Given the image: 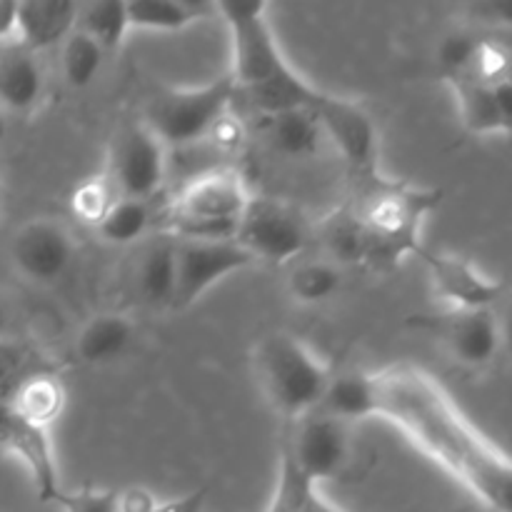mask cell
Here are the masks:
<instances>
[{
	"instance_id": "1",
	"label": "cell",
	"mask_w": 512,
	"mask_h": 512,
	"mask_svg": "<svg viewBox=\"0 0 512 512\" xmlns=\"http://www.w3.org/2000/svg\"><path fill=\"white\" fill-rule=\"evenodd\" d=\"M373 418L388 420L488 512H510V458L430 370L393 363L370 373Z\"/></svg>"
},
{
	"instance_id": "2",
	"label": "cell",
	"mask_w": 512,
	"mask_h": 512,
	"mask_svg": "<svg viewBox=\"0 0 512 512\" xmlns=\"http://www.w3.org/2000/svg\"><path fill=\"white\" fill-rule=\"evenodd\" d=\"M443 203L438 188H425L410 180H398L378 170L370 178L358 180L353 213L368 238V268L395 270L408 255L418 258L420 235L425 220Z\"/></svg>"
},
{
	"instance_id": "3",
	"label": "cell",
	"mask_w": 512,
	"mask_h": 512,
	"mask_svg": "<svg viewBox=\"0 0 512 512\" xmlns=\"http://www.w3.org/2000/svg\"><path fill=\"white\" fill-rule=\"evenodd\" d=\"M253 368L265 400L285 425L318 410L333 380L328 365L303 340L285 330H273L258 340Z\"/></svg>"
},
{
	"instance_id": "4",
	"label": "cell",
	"mask_w": 512,
	"mask_h": 512,
	"mask_svg": "<svg viewBox=\"0 0 512 512\" xmlns=\"http://www.w3.org/2000/svg\"><path fill=\"white\" fill-rule=\"evenodd\" d=\"M253 193L233 168H208L195 173L170 205L168 233L178 238H235L240 218Z\"/></svg>"
},
{
	"instance_id": "5",
	"label": "cell",
	"mask_w": 512,
	"mask_h": 512,
	"mask_svg": "<svg viewBox=\"0 0 512 512\" xmlns=\"http://www.w3.org/2000/svg\"><path fill=\"white\" fill-rule=\"evenodd\" d=\"M235 85L228 73L195 88L160 90L148 105L143 123L168 150L205 143L220 120L233 113Z\"/></svg>"
},
{
	"instance_id": "6",
	"label": "cell",
	"mask_w": 512,
	"mask_h": 512,
	"mask_svg": "<svg viewBox=\"0 0 512 512\" xmlns=\"http://www.w3.org/2000/svg\"><path fill=\"white\" fill-rule=\"evenodd\" d=\"M215 13L225 20L233 45V78L235 93L260 88L265 83L283 78L293 70L285 60L273 25L268 20L265 3H215Z\"/></svg>"
},
{
	"instance_id": "7",
	"label": "cell",
	"mask_w": 512,
	"mask_h": 512,
	"mask_svg": "<svg viewBox=\"0 0 512 512\" xmlns=\"http://www.w3.org/2000/svg\"><path fill=\"white\" fill-rule=\"evenodd\" d=\"M280 445L288 450L300 473L315 485L345 480L358 463L353 425L323 410H313L295 423L285 425Z\"/></svg>"
},
{
	"instance_id": "8",
	"label": "cell",
	"mask_w": 512,
	"mask_h": 512,
	"mask_svg": "<svg viewBox=\"0 0 512 512\" xmlns=\"http://www.w3.org/2000/svg\"><path fill=\"white\" fill-rule=\"evenodd\" d=\"M313 240V228L308 218L280 198L253 195L235 228V243L255 260V263L285 265L305 253Z\"/></svg>"
},
{
	"instance_id": "9",
	"label": "cell",
	"mask_w": 512,
	"mask_h": 512,
	"mask_svg": "<svg viewBox=\"0 0 512 512\" xmlns=\"http://www.w3.org/2000/svg\"><path fill=\"white\" fill-rule=\"evenodd\" d=\"M168 153L153 130L143 120H135L113 135L103 170L120 198L153 200L168 175Z\"/></svg>"
},
{
	"instance_id": "10",
	"label": "cell",
	"mask_w": 512,
	"mask_h": 512,
	"mask_svg": "<svg viewBox=\"0 0 512 512\" xmlns=\"http://www.w3.org/2000/svg\"><path fill=\"white\" fill-rule=\"evenodd\" d=\"M410 328L433 335L445 353L468 370H483L498 360L503 328L495 310H443L435 315H413Z\"/></svg>"
},
{
	"instance_id": "11",
	"label": "cell",
	"mask_w": 512,
	"mask_h": 512,
	"mask_svg": "<svg viewBox=\"0 0 512 512\" xmlns=\"http://www.w3.org/2000/svg\"><path fill=\"white\" fill-rule=\"evenodd\" d=\"M250 265H255V260L235 243V238H178V248H175L173 308H193L213 285H218L228 275L250 268Z\"/></svg>"
},
{
	"instance_id": "12",
	"label": "cell",
	"mask_w": 512,
	"mask_h": 512,
	"mask_svg": "<svg viewBox=\"0 0 512 512\" xmlns=\"http://www.w3.org/2000/svg\"><path fill=\"white\" fill-rule=\"evenodd\" d=\"M320 128L325 140L338 148L340 158L358 180L370 178L380 170V145L375 120L363 105L343 95L323 93L320 103L315 105Z\"/></svg>"
},
{
	"instance_id": "13",
	"label": "cell",
	"mask_w": 512,
	"mask_h": 512,
	"mask_svg": "<svg viewBox=\"0 0 512 512\" xmlns=\"http://www.w3.org/2000/svg\"><path fill=\"white\" fill-rule=\"evenodd\" d=\"M73 260V235L55 218H30L10 238V263L28 283H58Z\"/></svg>"
},
{
	"instance_id": "14",
	"label": "cell",
	"mask_w": 512,
	"mask_h": 512,
	"mask_svg": "<svg viewBox=\"0 0 512 512\" xmlns=\"http://www.w3.org/2000/svg\"><path fill=\"white\" fill-rule=\"evenodd\" d=\"M435 295L450 305V310H493L503 295L505 283L500 278L485 275L473 260L445 250L420 248Z\"/></svg>"
},
{
	"instance_id": "15",
	"label": "cell",
	"mask_w": 512,
	"mask_h": 512,
	"mask_svg": "<svg viewBox=\"0 0 512 512\" xmlns=\"http://www.w3.org/2000/svg\"><path fill=\"white\" fill-rule=\"evenodd\" d=\"M0 453L13 455L28 468L40 503H55L63 483H60L50 430H40L25 423L13 413L8 403H0Z\"/></svg>"
},
{
	"instance_id": "16",
	"label": "cell",
	"mask_w": 512,
	"mask_h": 512,
	"mask_svg": "<svg viewBox=\"0 0 512 512\" xmlns=\"http://www.w3.org/2000/svg\"><path fill=\"white\" fill-rule=\"evenodd\" d=\"M453 90L463 128L470 135H510L512 85H483L468 78L445 80Z\"/></svg>"
},
{
	"instance_id": "17",
	"label": "cell",
	"mask_w": 512,
	"mask_h": 512,
	"mask_svg": "<svg viewBox=\"0 0 512 512\" xmlns=\"http://www.w3.org/2000/svg\"><path fill=\"white\" fill-rule=\"evenodd\" d=\"M75 18H78V3L68 0H28L18 3V40L28 53H43V50L63 45V40L73 33Z\"/></svg>"
},
{
	"instance_id": "18",
	"label": "cell",
	"mask_w": 512,
	"mask_h": 512,
	"mask_svg": "<svg viewBox=\"0 0 512 512\" xmlns=\"http://www.w3.org/2000/svg\"><path fill=\"white\" fill-rule=\"evenodd\" d=\"M45 93V73L38 55L20 45L0 55V110L5 115H28Z\"/></svg>"
},
{
	"instance_id": "19",
	"label": "cell",
	"mask_w": 512,
	"mask_h": 512,
	"mask_svg": "<svg viewBox=\"0 0 512 512\" xmlns=\"http://www.w3.org/2000/svg\"><path fill=\"white\" fill-rule=\"evenodd\" d=\"M175 248L178 238L168 230H160L148 240L135 265V288L153 308H173Z\"/></svg>"
},
{
	"instance_id": "20",
	"label": "cell",
	"mask_w": 512,
	"mask_h": 512,
	"mask_svg": "<svg viewBox=\"0 0 512 512\" xmlns=\"http://www.w3.org/2000/svg\"><path fill=\"white\" fill-rule=\"evenodd\" d=\"M135 343V323L125 313H98L83 323L75 338V355L85 365H110Z\"/></svg>"
},
{
	"instance_id": "21",
	"label": "cell",
	"mask_w": 512,
	"mask_h": 512,
	"mask_svg": "<svg viewBox=\"0 0 512 512\" xmlns=\"http://www.w3.org/2000/svg\"><path fill=\"white\" fill-rule=\"evenodd\" d=\"M65 385L53 365L35 370L10 395L8 405L18 418L40 430H50L65 410Z\"/></svg>"
},
{
	"instance_id": "22",
	"label": "cell",
	"mask_w": 512,
	"mask_h": 512,
	"mask_svg": "<svg viewBox=\"0 0 512 512\" xmlns=\"http://www.w3.org/2000/svg\"><path fill=\"white\" fill-rule=\"evenodd\" d=\"M258 120L260 135L268 143V148L283 158H310V155L318 153L325 140L315 108L288 110V113Z\"/></svg>"
},
{
	"instance_id": "23",
	"label": "cell",
	"mask_w": 512,
	"mask_h": 512,
	"mask_svg": "<svg viewBox=\"0 0 512 512\" xmlns=\"http://www.w3.org/2000/svg\"><path fill=\"white\" fill-rule=\"evenodd\" d=\"M313 238H318L325 260L338 265L340 270L368 265V238L350 203L325 215L313 228Z\"/></svg>"
},
{
	"instance_id": "24",
	"label": "cell",
	"mask_w": 512,
	"mask_h": 512,
	"mask_svg": "<svg viewBox=\"0 0 512 512\" xmlns=\"http://www.w3.org/2000/svg\"><path fill=\"white\" fill-rule=\"evenodd\" d=\"M215 13V3H190V0H133L128 3L130 28L155 30V33H178L198 20Z\"/></svg>"
},
{
	"instance_id": "25",
	"label": "cell",
	"mask_w": 512,
	"mask_h": 512,
	"mask_svg": "<svg viewBox=\"0 0 512 512\" xmlns=\"http://www.w3.org/2000/svg\"><path fill=\"white\" fill-rule=\"evenodd\" d=\"M318 410L350 425L373 418V380H370V373L355 370V373L333 375Z\"/></svg>"
},
{
	"instance_id": "26",
	"label": "cell",
	"mask_w": 512,
	"mask_h": 512,
	"mask_svg": "<svg viewBox=\"0 0 512 512\" xmlns=\"http://www.w3.org/2000/svg\"><path fill=\"white\" fill-rule=\"evenodd\" d=\"M75 28L83 30L88 38H93L105 55L118 53L130 30L128 3H120V0H98V3L78 5Z\"/></svg>"
},
{
	"instance_id": "27",
	"label": "cell",
	"mask_w": 512,
	"mask_h": 512,
	"mask_svg": "<svg viewBox=\"0 0 512 512\" xmlns=\"http://www.w3.org/2000/svg\"><path fill=\"white\" fill-rule=\"evenodd\" d=\"M153 220L155 213L150 200L118 198L108 215L95 225V233L108 245H133L150 233Z\"/></svg>"
},
{
	"instance_id": "28",
	"label": "cell",
	"mask_w": 512,
	"mask_h": 512,
	"mask_svg": "<svg viewBox=\"0 0 512 512\" xmlns=\"http://www.w3.org/2000/svg\"><path fill=\"white\" fill-rule=\"evenodd\" d=\"M340 288H343V270L325 258L303 260L293 265L288 275V293L300 305L328 303L340 293Z\"/></svg>"
},
{
	"instance_id": "29",
	"label": "cell",
	"mask_w": 512,
	"mask_h": 512,
	"mask_svg": "<svg viewBox=\"0 0 512 512\" xmlns=\"http://www.w3.org/2000/svg\"><path fill=\"white\" fill-rule=\"evenodd\" d=\"M105 58L108 55L100 50V45L93 38H88L83 30L73 28V33L60 45V70H63V80L73 90L90 88L93 80L98 78Z\"/></svg>"
},
{
	"instance_id": "30",
	"label": "cell",
	"mask_w": 512,
	"mask_h": 512,
	"mask_svg": "<svg viewBox=\"0 0 512 512\" xmlns=\"http://www.w3.org/2000/svg\"><path fill=\"white\" fill-rule=\"evenodd\" d=\"M510 45L495 33H475L473 53L463 78L483 85L510 83Z\"/></svg>"
},
{
	"instance_id": "31",
	"label": "cell",
	"mask_w": 512,
	"mask_h": 512,
	"mask_svg": "<svg viewBox=\"0 0 512 512\" xmlns=\"http://www.w3.org/2000/svg\"><path fill=\"white\" fill-rule=\"evenodd\" d=\"M118 190L110 183V178L105 175V170L90 175V178L80 180L78 185L70 193V213L85 225H98L100 220L108 215V210L113 208V203L118 200Z\"/></svg>"
},
{
	"instance_id": "32",
	"label": "cell",
	"mask_w": 512,
	"mask_h": 512,
	"mask_svg": "<svg viewBox=\"0 0 512 512\" xmlns=\"http://www.w3.org/2000/svg\"><path fill=\"white\" fill-rule=\"evenodd\" d=\"M48 360L40 358L30 345L20 340L0 338V403H8L20 383L35 370L48 368Z\"/></svg>"
},
{
	"instance_id": "33",
	"label": "cell",
	"mask_w": 512,
	"mask_h": 512,
	"mask_svg": "<svg viewBox=\"0 0 512 512\" xmlns=\"http://www.w3.org/2000/svg\"><path fill=\"white\" fill-rule=\"evenodd\" d=\"M318 490V485L310 483L298 465L293 463L288 450L280 445V468H278V483H275L273 498L265 512H303L305 503L310 495Z\"/></svg>"
},
{
	"instance_id": "34",
	"label": "cell",
	"mask_w": 512,
	"mask_h": 512,
	"mask_svg": "<svg viewBox=\"0 0 512 512\" xmlns=\"http://www.w3.org/2000/svg\"><path fill=\"white\" fill-rule=\"evenodd\" d=\"M63 512H118V490L108 488H83L73 490H60V495L55 498Z\"/></svg>"
},
{
	"instance_id": "35",
	"label": "cell",
	"mask_w": 512,
	"mask_h": 512,
	"mask_svg": "<svg viewBox=\"0 0 512 512\" xmlns=\"http://www.w3.org/2000/svg\"><path fill=\"white\" fill-rule=\"evenodd\" d=\"M470 18L483 25V28H488V33L498 35L500 30L510 28L512 10L508 3H480L470 8Z\"/></svg>"
},
{
	"instance_id": "36",
	"label": "cell",
	"mask_w": 512,
	"mask_h": 512,
	"mask_svg": "<svg viewBox=\"0 0 512 512\" xmlns=\"http://www.w3.org/2000/svg\"><path fill=\"white\" fill-rule=\"evenodd\" d=\"M205 500H208V488H195L190 493L180 495V498L155 503V508L150 512H203Z\"/></svg>"
},
{
	"instance_id": "37",
	"label": "cell",
	"mask_w": 512,
	"mask_h": 512,
	"mask_svg": "<svg viewBox=\"0 0 512 512\" xmlns=\"http://www.w3.org/2000/svg\"><path fill=\"white\" fill-rule=\"evenodd\" d=\"M18 40V3L0 0V48H10Z\"/></svg>"
},
{
	"instance_id": "38",
	"label": "cell",
	"mask_w": 512,
	"mask_h": 512,
	"mask_svg": "<svg viewBox=\"0 0 512 512\" xmlns=\"http://www.w3.org/2000/svg\"><path fill=\"white\" fill-rule=\"evenodd\" d=\"M303 512H345V510H340L338 505H333L330 500H325L323 495H320V490H315V493L310 495L308 503H305Z\"/></svg>"
},
{
	"instance_id": "39",
	"label": "cell",
	"mask_w": 512,
	"mask_h": 512,
	"mask_svg": "<svg viewBox=\"0 0 512 512\" xmlns=\"http://www.w3.org/2000/svg\"><path fill=\"white\" fill-rule=\"evenodd\" d=\"M5 138H8V115L0 110V145L5 143Z\"/></svg>"
},
{
	"instance_id": "40",
	"label": "cell",
	"mask_w": 512,
	"mask_h": 512,
	"mask_svg": "<svg viewBox=\"0 0 512 512\" xmlns=\"http://www.w3.org/2000/svg\"><path fill=\"white\" fill-rule=\"evenodd\" d=\"M5 310H3V303H0V338H5Z\"/></svg>"
},
{
	"instance_id": "41",
	"label": "cell",
	"mask_w": 512,
	"mask_h": 512,
	"mask_svg": "<svg viewBox=\"0 0 512 512\" xmlns=\"http://www.w3.org/2000/svg\"><path fill=\"white\" fill-rule=\"evenodd\" d=\"M0 215H3V188H0Z\"/></svg>"
}]
</instances>
